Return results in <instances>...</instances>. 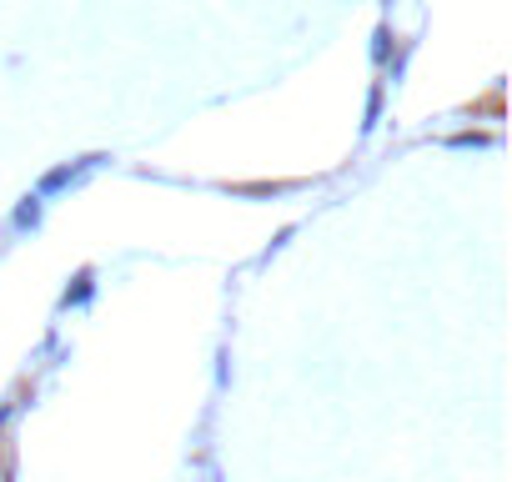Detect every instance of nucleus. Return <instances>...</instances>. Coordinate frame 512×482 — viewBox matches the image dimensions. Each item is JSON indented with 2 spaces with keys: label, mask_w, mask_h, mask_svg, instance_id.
Returning a JSON list of instances; mask_svg holds the SVG:
<instances>
[{
  "label": "nucleus",
  "mask_w": 512,
  "mask_h": 482,
  "mask_svg": "<svg viewBox=\"0 0 512 482\" xmlns=\"http://www.w3.org/2000/svg\"><path fill=\"white\" fill-rule=\"evenodd\" d=\"M101 166V156H86V161H76V166H56V171H46L41 176V186H36V196H56V191H66V186H76L86 171H96Z\"/></svg>",
  "instance_id": "1"
},
{
  "label": "nucleus",
  "mask_w": 512,
  "mask_h": 482,
  "mask_svg": "<svg viewBox=\"0 0 512 482\" xmlns=\"http://www.w3.org/2000/svg\"><path fill=\"white\" fill-rule=\"evenodd\" d=\"M11 221H16V231H36V226H41V196H26Z\"/></svg>",
  "instance_id": "2"
}]
</instances>
